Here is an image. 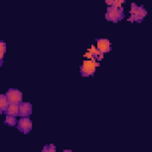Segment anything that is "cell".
I'll list each match as a JSON object with an SVG mask.
<instances>
[{
	"label": "cell",
	"mask_w": 152,
	"mask_h": 152,
	"mask_svg": "<svg viewBox=\"0 0 152 152\" xmlns=\"http://www.w3.org/2000/svg\"><path fill=\"white\" fill-rule=\"evenodd\" d=\"M131 17H129V21H135V23H141L144 20V18L147 14V11L145 10L144 6H139L137 4H132L131 5V10H129Z\"/></svg>",
	"instance_id": "1"
},
{
	"label": "cell",
	"mask_w": 152,
	"mask_h": 152,
	"mask_svg": "<svg viewBox=\"0 0 152 152\" xmlns=\"http://www.w3.org/2000/svg\"><path fill=\"white\" fill-rule=\"evenodd\" d=\"M125 13L122 11L121 7H114V6H109L107 12H106V20L112 21V23H119L124 19Z\"/></svg>",
	"instance_id": "2"
},
{
	"label": "cell",
	"mask_w": 152,
	"mask_h": 152,
	"mask_svg": "<svg viewBox=\"0 0 152 152\" xmlns=\"http://www.w3.org/2000/svg\"><path fill=\"white\" fill-rule=\"evenodd\" d=\"M96 66H97V63L93 59H86L83 61V63L81 64V68H80V74L82 77H90L95 74L96 71Z\"/></svg>",
	"instance_id": "3"
},
{
	"label": "cell",
	"mask_w": 152,
	"mask_h": 152,
	"mask_svg": "<svg viewBox=\"0 0 152 152\" xmlns=\"http://www.w3.org/2000/svg\"><path fill=\"white\" fill-rule=\"evenodd\" d=\"M17 128L23 132L24 134H27L28 132H31L32 129V121L30 119V116H21L17 124Z\"/></svg>",
	"instance_id": "4"
},
{
	"label": "cell",
	"mask_w": 152,
	"mask_h": 152,
	"mask_svg": "<svg viewBox=\"0 0 152 152\" xmlns=\"http://www.w3.org/2000/svg\"><path fill=\"white\" fill-rule=\"evenodd\" d=\"M6 96L11 103H20L23 102V93L17 88H10L6 93Z\"/></svg>",
	"instance_id": "5"
},
{
	"label": "cell",
	"mask_w": 152,
	"mask_h": 152,
	"mask_svg": "<svg viewBox=\"0 0 152 152\" xmlns=\"http://www.w3.org/2000/svg\"><path fill=\"white\" fill-rule=\"evenodd\" d=\"M96 49L101 52V53H108V52H110V50H112V44H110V42L108 40V39H106V38H101V39H97L96 40Z\"/></svg>",
	"instance_id": "6"
},
{
	"label": "cell",
	"mask_w": 152,
	"mask_h": 152,
	"mask_svg": "<svg viewBox=\"0 0 152 152\" xmlns=\"http://www.w3.org/2000/svg\"><path fill=\"white\" fill-rule=\"evenodd\" d=\"M32 114V104L30 102L19 103V116H30Z\"/></svg>",
	"instance_id": "7"
},
{
	"label": "cell",
	"mask_w": 152,
	"mask_h": 152,
	"mask_svg": "<svg viewBox=\"0 0 152 152\" xmlns=\"http://www.w3.org/2000/svg\"><path fill=\"white\" fill-rule=\"evenodd\" d=\"M6 115H13V116H18L19 115V103H10L8 108L5 112Z\"/></svg>",
	"instance_id": "8"
},
{
	"label": "cell",
	"mask_w": 152,
	"mask_h": 152,
	"mask_svg": "<svg viewBox=\"0 0 152 152\" xmlns=\"http://www.w3.org/2000/svg\"><path fill=\"white\" fill-rule=\"evenodd\" d=\"M10 103H11V102L8 101V99H7L6 94H1V95H0V112L5 113V112H6V109L8 108Z\"/></svg>",
	"instance_id": "9"
},
{
	"label": "cell",
	"mask_w": 152,
	"mask_h": 152,
	"mask_svg": "<svg viewBox=\"0 0 152 152\" xmlns=\"http://www.w3.org/2000/svg\"><path fill=\"white\" fill-rule=\"evenodd\" d=\"M4 122H5L7 126H17V124H18L15 116H13V115H6Z\"/></svg>",
	"instance_id": "10"
},
{
	"label": "cell",
	"mask_w": 152,
	"mask_h": 152,
	"mask_svg": "<svg viewBox=\"0 0 152 152\" xmlns=\"http://www.w3.org/2000/svg\"><path fill=\"white\" fill-rule=\"evenodd\" d=\"M5 52H6V43L4 40H1L0 42V65H2V63H4Z\"/></svg>",
	"instance_id": "11"
},
{
	"label": "cell",
	"mask_w": 152,
	"mask_h": 152,
	"mask_svg": "<svg viewBox=\"0 0 152 152\" xmlns=\"http://www.w3.org/2000/svg\"><path fill=\"white\" fill-rule=\"evenodd\" d=\"M43 152H56V146L53 144H50V145H45L43 147Z\"/></svg>",
	"instance_id": "12"
}]
</instances>
